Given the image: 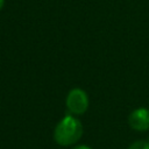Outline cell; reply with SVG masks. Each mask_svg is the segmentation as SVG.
Here are the masks:
<instances>
[{
  "mask_svg": "<svg viewBox=\"0 0 149 149\" xmlns=\"http://www.w3.org/2000/svg\"><path fill=\"white\" fill-rule=\"evenodd\" d=\"M83 135V125L76 116L65 115L56 126L54 132L55 141L63 146L68 147L77 143Z\"/></svg>",
  "mask_w": 149,
  "mask_h": 149,
  "instance_id": "1",
  "label": "cell"
},
{
  "mask_svg": "<svg viewBox=\"0 0 149 149\" xmlns=\"http://www.w3.org/2000/svg\"><path fill=\"white\" fill-rule=\"evenodd\" d=\"M3 5H5V0H0V10H1V8L3 7Z\"/></svg>",
  "mask_w": 149,
  "mask_h": 149,
  "instance_id": "6",
  "label": "cell"
},
{
  "mask_svg": "<svg viewBox=\"0 0 149 149\" xmlns=\"http://www.w3.org/2000/svg\"><path fill=\"white\" fill-rule=\"evenodd\" d=\"M128 149H149V142L144 140H139V141L133 142L128 147Z\"/></svg>",
  "mask_w": 149,
  "mask_h": 149,
  "instance_id": "4",
  "label": "cell"
},
{
  "mask_svg": "<svg viewBox=\"0 0 149 149\" xmlns=\"http://www.w3.org/2000/svg\"><path fill=\"white\" fill-rule=\"evenodd\" d=\"M128 123L132 129L144 132L149 129V109L140 107L134 109L128 116Z\"/></svg>",
  "mask_w": 149,
  "mask_h": 149,
  "instance_id": "3",
  "label": "cell"
},
{
  "mask_svg": "<svg viewBox=\"0 0 149 149\" xmlns=\"http://www.w3.org/2000/svg\"><path fill=\"white\" fill-rule=\"evenodd\" d=\"M65 104L70 113L74 115L84 114L88 108V95L81 88H72L68 93Z\"/></svg>",
  "mask_w": 149,
  "mask_h": 149,
  "instance_id": "2",
  "label": "cell"
},
{
  "mask_svg": "<svg viewBox=\"0 0 149 149\" xmlns=\"http://www.w3.org/2000/svg\"><path fill=\"white\" fill-rule=\"evenodd\" d=\"M72 149H92V148H90L88 146H85V144H79V146H76Z\"/></svg>",
  "mask_w": 149,
  "mask_h": 149,
  "instance_id": "5",
  "label": "cell"
}]
</instances>
